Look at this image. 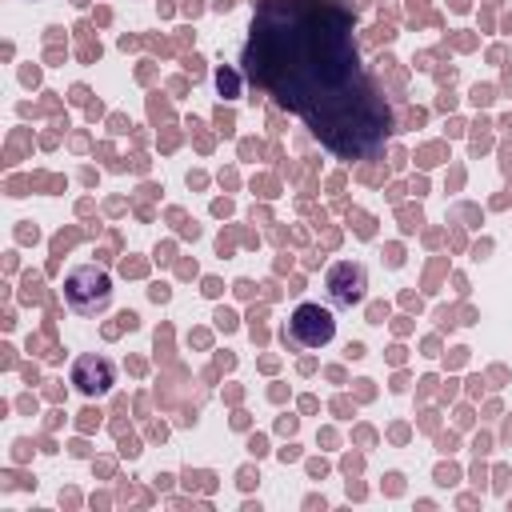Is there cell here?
Segmentation results:
<instances>
[{
    "instance_id": "obj_1",
    "label": "cell",
    "mask_w": 512,
    "mask_h": 512,
    "mask_svg": "<svg viewBox=\"0 0 512 512\" xmlns=\"http://www.w3.org/2000/svg\"><path fill=\"white\" fill-rule=\"evenodd\" d=\"M240 76L344 160H372L392 136V104L364 72L356 24L336 0H260Z\"/></svg>"
},
{
    "instance_id": "obj_2",
    "label": "cell",
    "mask_w": 512,
    "mask_h": 512,
    "mask_svg": "<svg viewBox=\"0 0 512 512\" xmlns=\"http://www.w3.org/2000/svg\"><path fill=\"white\" fill-rule=\"evenodd\" d=\"M64 304L76 316H96L112 304V276L100 264H80L64 276Z\"/></svg>"
},
{
    "instance_id": "obj_3",
    "label": "cell",
    "mask_w": 512,
    "mask_h": 512,
    "mask_svg": "<svg viewBox=\"0 0 512 512\" xmlns=\"http://www.w3.org/2000/svg\"><path fill=\"white\" fill-rule=\"evenodd\" d=\"M332 336H336L332 308H324L316 300H304V304L292 308V316H288V340L296 348H324V344H332Z\"/></svg>"
},
{
    "instance_id": "obj_4",
    "label": "cell",
    "mask_w": 512,
    "mask_h": 512,
    "mask_svg": "<svg viewBox=\"0 0 512 512\" xmlns=\"http://www.w3.org/2000/svg\"><path fill=\"white\" fill-rule=\"evenodd\" d=\"M324 288H328V300H332L336 308H352V304H360L364 292H368V272H364V264H356V260H336V264L324 272Z\"/></svg>"
},
{
    "instance_id": "obj_5",
    "label": "cell",
    "mask_w": 512,
    "mask_h": 512,
    "mask_svg": "<svg viewBox=\"0 0 512 512\" xmlns=\"http://www.w3.org/2000/svg\"><path fill=\"white\" fill-rule=\"evenodd\" d=\"M72 384L76 392L84 396H104L112 384H116V368L108 356H96V352H84L72 360Z\"/></svg>"
},
{
    "instance_id": "obj_6",
    "label": "cell",
    "mask_w": 512,
    "mask_h": 512,
    "mask_svg": "<svg viewBox=\"0 0 512 512\" xmlns=\"http://www.w3.org/2000/svg\"><path fill=\"white\" fill-rule=\"evenodd\" d=\"M240 72V68H236ZM232 68H220L216 72V88H220V96H228V100H240V76H236Z\"/></svg>"
}]
</instances>
